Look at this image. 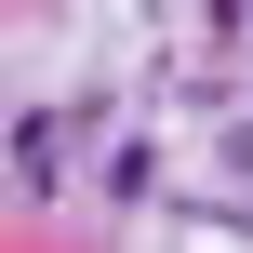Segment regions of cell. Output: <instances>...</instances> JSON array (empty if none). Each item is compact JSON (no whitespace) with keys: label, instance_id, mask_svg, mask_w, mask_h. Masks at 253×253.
I'll return each instance as SVG.
<instances>
[{"label":"cell","instance_id":"cell-2","mask_svg":"<svg viewBox=\"0 0 253 253\" xmlns=\"http://www.w3.org/2000/svg\"><path fill=\"white\" fill-rule=\"evenodd\" d=\"M227 173H240V187H253V120H227Z\"/></svg>","mask_w":253,"mask_h":253},{"label":"cell","instance_id":"cell-1","mask_svg":"<svg viewBox=\"0 0 253 253\" xmlns=\"http://www.w3.org/2000/svg\"><path fill=\"white\" fill-rule=\"evenodd\" d=\"M13 187H27V200L67 187V120H53V107H13Z\"/></svg>","mask_w":253,"mask_h":253}]
</instances>
